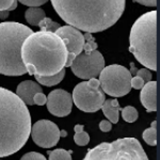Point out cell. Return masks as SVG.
Returning <instances> with one entry per match:
<instances>
[{
  "instance_id": "1",
  "label": "cell",
  "mask_w": 160,
  "mask_h": 160,
  "mask_svg": "<svg viewBox=\"0 0 160 160\" xmlns=\"http://www.w3.org/2000/svg\"><path fill=\"white\" fill-rule=\"evenodd\" d=\"M51 3L69 26L95 33L109 29L121 18L126 0H51Z\"/></svg>"
},
{
  "instance_id": "2",
  "label": "cell",
  "mask_w": 160,
  "mask_h": 160,
  "mask_svg": "<svg viewBox=\"0 0 160 160\" xmlns=\"http://www.w3.org/2000/svg\"><path fill=\"white\" fill-rule=\"evenodd\" d=\"M22 60L27 73L52 76L65 68L68 50L61 38L53 32H32L22 43Z\"/></svg>"
},
{
  "instance_id": "3",
  "label": "cell",
  "mask_w": 160,
  "mask_h": 160,
  "mask_svg": "<svg viewBox=\"0 0 160 160\" xmlns=\"http://www.w3.org/2000/svg\"><path fill=\"white\" fill-rule=\"evenodd\" d=\"M30 132L31 117L27 106L15 93L0 87V157L18 152Z\"/></svg>"
},
{
  "instance_id": "4",
  "label": "cell",
  "mask_w": 160,
  "mask_h": 160,
  "mask_svg": "<svg viewBox=\"0 0 160 160\" xmlns=\"http://www.w3.org/2000/svg\"><path fill=\"white\" fill-rule=\"evenodd\" d=\"M32 29L15 22L0 24V74L22 76L27 74L22 60V46L32 33Z\"/></svg>"
},
{
  "instance_id": "5",
  "label": "cell",
  "mask_w": 160,
  "mask_h": 160,
  "mask_svg": "<svg viewBox=\"0 0 160 160\" xmlns=\"http://www.w3.org/2000/svg\"><path fill=\"white\" fill-rule=\"evenodd\" d=\"M157 12L141 15L132 25L129 34V51L142 65L157 69Z\"/></svg>"
},
{
  "instance_id": "6",
  "label": "cell",
  "mask_w": 160,
  "mask_h": 160,
  "mask_svg": "<svg viewBox=\"0 0 160 160\" xmlns=\"http://www.w3.org/2000/svg\"><path fill=\"white\" fill-rule=\"evenodd\" d=\"M83 160H149L136 138H123L100 143L88 151Z\"/></svg>"
},
{
  "instance_id": "7",
  "label": "cell",
  "mask_w": 160,
  "mask_h": 160,
  "mask_svg": "<svg viewBox=\"0 0 160 160\" xmlns=\"http://www.w3.org/2000/svg\"><path fill=\"white\" fill-rule=\"evenodd\" d=\"M83 45V53H80L74 59L69 68L75 76L80 79H91L99 76L100 72L105 68V59L97 48V43L95 42L92 33L86 32Z\"/></svg>"
},
{
  "instance_id": "8",
  "label": "cell",
  "mask_w": 160,
  "mask_h": 160,
  "mask_svg": "<svg viewBox=\"0 0 160 160\" xmlns=\"http://www.w3.org/2000/svg\"><path fill=\"white\" fill-rule=\"evenodd\" d=\"M98 80L104 93L112 97H122L130 92L131 73L125 66L113 64L104 68Z\"/></svg>"
},
{
  "instance_id": "9",
  "label": "cell",
  "mask_w": 160,
  "mask_h": 160,
  "mask_svg": "<svg viewBox=\"0 0 160 160\" xmlns=\"http://www.w3.org/2000/svg\"><path fill=\"white\" fill-rule=\"evenodd\" d=\"M72 98L76 107L84 112H96L102 109L106 100L105 93L97 78H91L77 84L74 88Z\"/></svg>"
},
{
  "instance_id": "10",
  "label": "cell",
  "mask_w": 160,
  "mask_h": 160,
  "mask_svg": "<svg viewBox=\"0 0 160 160\" xmlns=\"http://www.w3.org/2000/svg\"><path fill=\"white\" fill-rule=\"evenodd\" d=\"M30 135L37 145L44 148H50L58 144L60 129L49 120H40L31 127Z\"/></svg>"
},
{
  "instance_id": "11",
  "label": "cell",
  "mask_w": 160,
  "mask_h": 160,
  "mask_svg": "<svg viewBox=\"0 0 160 160\" xmlns=\"http://www.w3.org/2000/svg\"><path fill=\"white\" fill-rule=\"evenodd\" d=\"M56 34L63 41L64 45L68 50V60H66L65 68H69L73 63L74 59L80 55L83 50L84 37L80 30L76 29L72 26H62L56 31Z\"/></svg>"
},
{
  "instance_id": "12",
  "label": "cell",
  "mask_w": 160,
  "mask_h": 160,
  "mask_svg": "<svg viewBox=\"0 0 160 160\" xmlns=\"http://www.w3.org/2000/svg\"><path fill=\"white\" fill-rule=\"evenodd\" d=\"M47 109L55 117L63 118L71 113L73 108V98L68 92L62 89L53 90L47 96Z\"/></svg>"
},
{
  "instance_id": "13",
  "label": "cell",
  "mask_w": 160,
  "mask_h": 160,
  "mask_svg": "<svg viewBox=\"0 0 160 160\" xmlns=\"http://www.w3.org/2000/svg\"><path fill=\"white\" fill-rule=\"evenodd\" d=\"M141 91V102L148 112L157 110V82L154 80L146 82Z\"/></svg>"
},
{
  "instance_id": "14",
  "label": "cell",
  "mask_w": 160,
  "mask_h": 160,
  "mask_svg": "<svg viewBox=\"0 0 160 160\" xmlns=\"http://www.w3.org/2000/svg\"><path fill=\"white\" fill-rule=\"evenodd\" d=\"M43 89L38 82L33 80H25L20 82L17 86L16 89V95L19 97L26 105H34L33 104V96L37 93L42 92Z\"/></svg>"
},
{
  "instance_id": "15",
  "label": "cell",
  "mask_w": 160,
  "mask_h": 160,
  "mask_svg": "<svg viewBox=\"0 0 160 160\" xmlns=\"http://www.w3.org/2000/svg\"><path fill=\"white\" fill-rule=\"evenodd\" d=\"M104 114L109 118V122L117 124L118 122V111L122 108L118 106V99H106L102 106Z\"/></svg>"
},
{
  "instance_id": "16",
  "label": "cell",
  "mask_w": 160,
  "mask_h": 160,
  "mask_svg": "<svg viewBox=\"0 0 160 160\" xmlns=\"http://www.w3.org/2000/svg\"><path fill=\"white\" fill-rule=\"evenodd\" d=\"M44 17H46L45 11L38 7H31L25 13V18L31 26H38Z\"/></svg>"
},
{
  "instance_id": "17",
  "label": "cell",
  "mask_w": 160,
  "mask_h": 160,
  "mask_svg": "<svg viewBox=\"0 0 160 160\" xmlns=\"http://www.w3.org/2000/svg\"><path fill=\"white\" fill-rule=\"evenodd\" d=\"M64 76H65V69L64 68L59 72V73H57L56 75H52V76H38V75H34L35 79H37L38 83L46 87H52L60 83L63 80Z\"/></svg>"
},
{
  "instance_id": "18",
  "label": "cell",
  "mask_w": 160,
  "mask_h": 160,
  "mask_svg": "<svg viewBox=\"0 0 160 160\" xmlns=\"http://www.w3.org/2000/svg\"><path fill=\"white\" fill-rule=\"evenodd\" d=\"M75 136H74V141L77 145L79 146H84L90 142V136L88 135V132L83 130V125H76L75 126Z\"/></svg>"
},
{
  "instance_id": "19",
  "label": "cell",
  "mask_w": 160,
  "mask_h": 160,
  "mask_svg": "<svg viewBox=\"0 0 160 160\" xmlns=\"http://www.w3.org/2000/svg\"><path fill=\"white\" fill-rule=\"evenodd\" d=\"M156 125H157V122L154 121L152 123V126L148 129L144 130L143 135V140L151 146H155L157 144V129H156Z\"/></svg>"
},
{
  "instance_id": "20",
  "label": "cell",
  "mask_w": 160,
  "mask_h": 160,
  "mask_svg": "<svg viewBox=\"0 0 160 160\" xmlns=\"http://www.w3.org/2000/svg\"><path fill=\"white\" fill-rule=\"evenodd\" d=\"M38 27L41 28V31H46V32H53L55 33L59 28L61 27L60 24L53 22L49 17H44V19L40 22Z\"/></svg>"
},
{
  "instance_id": "21",
  "label": "cell",
  "mask_w": 160,
  "mask_h": 160,
  "mask_svg": "<svg viewBox=\"0 0 160 160\" xmlns=\"http://www.w3.org/2000/svg\"><path fill=\"white\" fill-rule=\"evenodd\" d=\"M121 110H122V117L124 121H126L128 123H133L137 121V118H138V111H137L135 107L127 106V107L123 108Z\"/></svg>"
},
{
  "instance_id": "22",
  "label": "cell",
  "mask_w": 160,
  "mask_h": 160,
  "mask_svg": "<svg viewBox=\"0 0 160 160\" xmlns=\"http://www.w3.org/2000/svg\"><path fill=\"white\" fill-rule=\"evenodd\" d=\"M49 160H72V152L65 151L63 148H57L49 152Z\"/></svg>"
},
{
  "instance_id": "23",
  "label": "cell",
  "mask_w": 160,
  "mask_h": 160,
  "mask_svg": "<svg viewBox=\"0 0 160 160\" xmlns=\"http://www.w3.org/2000/svg\"><path fill=\"white\" fill-rule=\"evenodd\" d=\"M136 76H139L141 77L142 79L144 80V82H148L151 81L152 78H153V75H152L151 71H149L148 68H141V69H138V71L136 72Z\"/></svg>"
},
{
  "instance_id": "24",
  "label": "cell",
  "mask_w": 160,
  "mask_h": 160,
  "mask_svg": "<svg viewBox=\"0 0 160 160\" xmlns=\"http://www.w3.org/2000/svg\"><path fill=\"white\" fill-rule=\"evenodd\" d=\"M20 160H47V159L42 154L37 153V152H30V153L25 154Z\"/></svg>"
},
{
  "instance_id": "25",
  "label": "cell",
  "mask_w": 160,
  "mask_h": 160,
  "mask_svg": "<svg viewBox=\"0 0 160 160\" xmlns=\"http://www.w3.org/2000/svg\"><path fill=\"white\" fill-rule=\"evenodd\" d=\"M145 84L144 80L139 76H135V77H131V80H130V86L131 88L136 90H141L143 86Z\"/></svg>"
},
{
  "instance_id": "26",
  "label": "cell",
  "mask_w": 160,
  "mask_h": 160,
  "mask_svg": "<svg viewBox=\"0 0 160 160\" xmlns=\"http://www.w3.org/2000/svg\"><path fill=\"white\" fill-rule=\"evenodd\" d=\"M20 3H22L24 6H28V7H40L42 4H45L48 0H17Z\"/></svg>"
},
{
  "instance_id": "27",
  "label": "cell",
  "mask_w": 160,
  "mask_h": 160,
  "mask_svg": "<svg viewBox=\"0 0 160 160\" xmlns=\"http://www.w3.org/2000/svg\"><path fill=\"white\" fill-rule=\"evenodd\" d=\"M47 102V97L43 94V92L37 93V94L33 96V104L38 105V106H43L46 104Z\"/></svg>"
},
{
  "instance_id": "28",
  "label": "cell",
  "mask_w": 160,
  "mask_h": 160,
  "mask_svg": "<svg viewBox=\"0 0 160 160\" xmlns=\"http://www.w3.org/2000/svg\"><path fill=\"white\" fill-rule=\"evenodd\" d=\"M99 128L102 131H104V132H108V131L111 130V128H112V123H110L109 121H102V122L99 123Z\"/></svg>"
},
{
  "instance_id": "29",
  "label": "cell",
  "mask_w": 160,
  "mask_h": 160,
  "mask_svg": "<svg viewBox=\"0 0 160 160\" xmlns=\"http://www.w3.org/2000/svg\"><path fill=\"white\" fill-rule=\"evenodd\" d=\"M15 0H0V11H8Z\"/></svg>"
},
{
  "instance_id": "30",
  "label": "cell",
  "mask_w": 160,
  "mask_h": 160,
  "mask_svg": "<svg viewBox=\"0 0 160 160\" xmlns=\"http://www.w3.org/2000/svg\"><path fill=\"white\" fill-rule=\"evenodd\" d=\"M138 3H141L142 6L145 7H156L157 6V0H135Z\"/></svg>"
},
{
  "instance_id": "31",
  "label": "cell",
  "mask_w": 160,
  "mask_h": 160,
  "mask_svg": "<svg viewBox=\"0 0 160 160\" xmlns=\"http://www.w3.org/2000/svg\"><path fill=\"white\" fill-rule=\"evenodd\" d=\"M9 17V11H0V19H7Z\"/></svg>"
},
{
  "instance_id": "32",
  "label": "cell",
  "mask_w": 160,
  "mask_h": 160,
  "mask_svg": "<svg viewBox=\"0 0 160 160\" xmlns=\"http://www.w3.org/2000/svg\"><path fill=\"white\" fill-rule=\"evenodd\" d=\"M16 7H17V0H15V1L13 2V4H12V6L9 8V10H8V11H9V12H11V11H13V10H15V9H16Z\"/></svg>"
},
{
  "instance_id": "33",
  "label": "cell",
  "mask_w": 160,
  "mask_h": 160,
  "mask_svg": "<svg viewBox=\"0 0 160 160\" xmlns=\"http://www.w3.org/2000/svg\"><path fill=\"white\" fill-rule=\"evenodd\" d=\"M68 136V132L65 130H60V137H66Z\"/></svg>"
}]
</instances>
